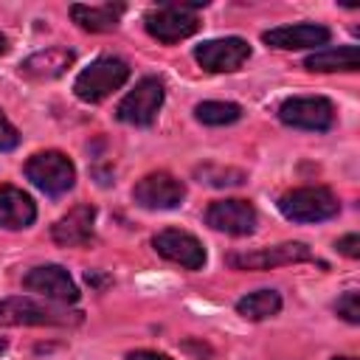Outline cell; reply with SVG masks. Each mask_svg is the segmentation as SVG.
I'll list each match as a JSON object with an SVG mask.
<instances>
[{"mask_svg":"<svg viewBox=\"0 0 360 360\" xmlns=\"http://www.w3.org/2000/svg\"><path fill=\"white\" fill-rule=\"evenodd\" d=\"M163 104V82L155 76L141 79L115 107V118L132 127H149Z\"/></svg>","mask_w":360,"mask_h":360,"instance_id":"8992f818","label":"cell"},{"mask_svg":"<svg viewBox=\"0 0 360 360\" xmlns=\"http://www.w3.org/2000/svg\"><path fill=\"white\" fill-rule=\"evenodd\" d=\"M37 219L34 200L17 186H0V228L22 231Z\"/></svg>","mask_w":360,"mask_h":360,"instance_id":"e0dca14e","label":"cell"},{"mask_svg":"<svg viewBox=\"0 0 360 360\" xmlns=\"http://www.w3.org/2000/svg\"><path fill=\"white\" fill-rule=\"evenodd\" d=\"M79 321L82 312H68L59 304L34 301L28 295L0 301V326H70Z\"/></svg>","mask_w":360,"mask_h":360,"instance_id":"6da1fadb","label":"cell"},{"mask_svg":"<svg viewBox=\"0 0 360 360\" xmlns=\"http://www.w3.org/2000/svg\"><path fill=\"white\" fill-rule=\"evenodd\" d=\"M278 211L292 222H323L338 217L340 202L338 197L323 186H304L281 194Z\"/></svg>","mask_w":360,"mask_h":360,"instance_id":"277c9868","label":"cell"},{"mask_svg":"<svg viewBox=\"0 0 360 360\" xmlns=\"http://www.w3.org/2000/svg\"><path fill=\"white\" fill-rule=\"evenodd\" d=\"M197 177H200V183H208V186H217V188L242 186L245 183V172H239V169H222V166H200L197 169Z\"/></svg>","mask_w":360,"mask_h":360,"instance_id":"7402d4cb","label":"cell"},{"mask_svg":"<svg viewBox=\"0 0 360 360\" xmlns=\"http://www.w3.org/2000/svg\"><path fill=\"white\" fill-rule=\"evenodd\" d=\"M332 31L318 22H298V25H278L262 34L264 45L278 51H298V48H321L326 45Z\"/></svg>","mask_w":360,"mask_h":360,"instance_id":"5bb4252c","label":"cell"},{"mask_svg":"<svg viewBox=\"0 0 360 360\" xmlns=\"http://www.w3.org/2000/svg\"><path fill=\"white\" fill-rule=\"evenodd\" d=\"M20 143V132L14 129V124L0 112V152H8Z\"/></svg>","mask_w":360,"mask_h":360,"instance_id":"cb8c5ba5","label":"cell"},{"mask_svg":"<svg viewBox=\"0 0 360 360\" xmlns=\"http://www.w3.org/2000/svg\"><path fill=\"white\" fill-rule=\"evenodd\" d=\"M278 118L281 124L295 127V129L326 132L335 124V107L323 96H295L278 107Z\"/></svg>","mask_w":360,"mask_h":360,"instance_id":"52a82bcc","label":"cell"},{"mask_svg":"<svg viewBox=\"0 0 360 360\" xmlns=\"http://www.w3.org/2000/svg\"><path fill=\"white\" fill-rule=\"evenodd\" d=\"M73 59H76V53L68 48H45L20 62V76H25L31 82H48V79L62 76L73 65Z\"/></svg>","mask_w":360,"mask_h":360,"instance_id":"2e32d148","label":"cell"},{"mask_svg":"<svg viewBox=\"0 0 360 360\" xmlns=\"http://www.w3.org/2000/svg\"><path fill=\"white\" fill-rule=\"evenodd\" d=\"M124 14V6L121 3H104V6H82V3H73L70 6V17L79 28L90 31V34H101V31H112L118 25Z\"/></svg>","mask_w":360,"mask_h":360,"instance_id":"ac0fdd59","label":"cell"},{"mask_svg":"<svg viewBox=\"0 0 360 360\" xmlns=\"http://www.w3.org/2000/svg\"><path fill=\"white\" fill-rule=\"evenodd\" d=\"M278 309H281V295L276 290H256L236 301V312L248 321L273 318V315H278Z\"/></svg>","mask_w":360,"mask_h":360,"instance_id":"ffe728a7","label":"cell"},{"mask_svg":"<svg viewBox=\"0 0 360 360\" xmlns=\"http://www.w3.org/2000/svg\"><path fill=\"white\" fill-rule=\"evenodd\" d=\"M129 79V65L118 56H98L96 62H90L73 82V93L87 101H104L110 93H115L118 87H124V82Z\"/></svg>","mask_w":360,"mask_h":360,"instance_id":"7a4b0ae2","label":"cell"},{"mask_svg":"<svg viewBox=\"0 0 360 360\" xmlns=\"http://www.w3.org/2000/svg\"><path fill=\"white\" fill-rule=\"evenodd\" d=\"M200 6H205V3H163L152 11H146L143 25H146L149 37H155L163 45L180 42L200 28V20H197Z\"/></svg>","mask_w":360,"mask_h":360,"instance_id":"3957f363","label":"cell"},{"mask_svg":"<svg viewBox=\"0 0 360 360\" xmlns=\"http://www.w3.org/2000/svg\"><path fill=\"white\" fill-rule=\"evenodd\" d=\"M256 208L248 200H217L205 211V222L214 231L231 233V236H248L256 231Z\"/></svg>","mask_w":360,"mask_h":360,"instance_id":"4fadbf2b","label":"cell"},{"mask_svg":"<svg viewBox=\"0 0 360 360\" xmlns=\"http://www.w3.org/2000/svg\"><path fill=\"white\" fill-rule=\"evenodd\" d=\"M183 197H186V186L169 172H152V174L141 177L132 188V200L149 211L177 208L183 202Z\"/></svg>","mask_w":360,"mask_h":360,"instance_id":"ba28073f","label":"cell"},{"mask_svg":"<svg viewBox=\"0 0 360 360\" xmlns=\"http://www.w3.org/2000/svg\"><path fill=\"white\" fill-rule=\"evenodd\" d=\"M307 70L318 73H332V70H357L360 68V51L357 45H338V48H323L315 51L304 59Z\"/></svg>","mask_w":360,"mask_h":360,"instance_id":"d6986e66","label":"cell"},{"mask_svg":"<svg viewBox=\"0 0 360 360\" xmlns=\"http://www.w3.org/2000/svg\"><path fill=\"white\" fill-rule=\"evenodd\" d=\"M93 222H96V208L90 202L73 205L51 231L53 242L62 248H79L93 239Z\"/></svg>","mask_w":360,"mask_h":360,"instance_id":"9a60e30c","label":"cell"},{"mask_svg":"<svg viewBox=\"0 0 360 360\" xmlns=\"http://www.w3.org/2000/svg\"><path fill=\"white\" fill-rule=\"evenodd\" d=\"M335 312L349 321V323H360V304H357V292L354 290H346L338 301H335Z\"/></svg>","mask_w":360,"mask_h":360,"instance_id":"603a6c76","label":"cell"},{"mask_svg":"<svg viewBox=\"0 0 360 360\" xmlns=\"http://www.w3.org/2000/svg\"><path fill=\"white\" fill-rule=\"evenodd\" d=\"M312 250L304 242H281L273 248L250 250V253H233L228 256V264L236 270H273L281 264H298V262H312Z\"/></svg>","mask_w":360,"mask_h":360,"instance_id":"9c48e42d","label":"cell"},{"mask_svg":"<svg viewBox=\"0 0 360 360\" xmlns=\"http://www.w3.org/2000/svg\"><path fill=\"white\" fill-rule=\"evenodd\" d=\"M194 115L200 124H208V127H225V124H233L242 118V107L233 104V101H202L194 107Z\"/></svg>","mask_w":360,"mask_h":360,"instance_id":"44dd1931","label":"cell"},{"mask_svg":"<svg viewBox=\"0 0 360 360\" xmlns=\"http://www.w3.org/2000/svg\"><path fill=\"white\" fill-rule=\"evenodd\" d=\"M127 360H172V357H166V354H160V352H146V349H141V352L127 354Z\"/></svg>","mask_w":360,"mask_h":360,"instance_id":"484cf974","label":"cell"},{"mask_svg":"<svg viewBox=\"0 0 360 360\" xmlns=\"http://www.w3.org/2000/svg\"><path fill=\"white\" fill-rule=\"evenodd\" d=\"M3 349H6V340H0V352H3Z\"/></svg>","mask_w":360,"mask_h":360,"instance_id":"f1b7e54d","label":"cell"},{"mask_svg":"<svg viewBox=\"0 0 360 360\" xmlns=\"http://www.w3.org/2000/svg\"><path fill=\"white\" fill-rule=\"evenodd\" d=\"M6 51H8V39L0 34V53H6Z\"/></svg>","mask_w":360,"mask_h":360,"instance_id":"4316f807","label":"cell"},{"mask_svg":"<svg viewBox=\"0 0 360 360\" xmlns=\"http://www.w3.org/2000/svg\"><path fill=\"white\" fill-rule=\"evenodd\" d=\"M332 360H354V357H332Z\"/></svg>","mask_w":360,"mask_h":360,"instance_id":"83f0119b","label":"cell"},{"mask_svg":"<svg viewBox=\"0 0 360 360\" xmlns=\"http://www.w3.org/2000/svg\"><path fill=\"white\" fill-rule=\"evenodd\" d=\"M152 248L163 259L186 267V270H200L205 264V248L200 245V239L191 236L188 231H180V228H166V231L155 233Z\"/></svg>","mask_w":360,"mask_h":360,"instance_id":"7c38bea8","label":"cell"},{"mask_svg":"<svg viewBox=\"0 0 360 360\" xmlns=\"http://www.w3.org/2000/svg\"><path fill=\"white\" fill-rule=\"evenodd\" d=\"M250 56V45L242 37H225V39H208L194 48V59L200 68L211 73H231L242 68Z\"/></svg>","mask_w":360,"mask_h":360,"instance_id":"30bf717a","label":"cell"},{"mask_svg":"<svg viewBox=\"0 0 360 360\" xmlns=\"http://www.w3.org/2000/svg\"><path fill=\"white\" fill-rule=\"evenodd\" d=\"M22 287L31 292H39L42 298L56 301V304H76L79 301V290H76L70 273L59 264H39V267L28 270L22 278Z\"/></svg>","mask_w":360,"mask_h":360,"instance_id":"8fae6325","label":"cell"},{"mask_svg":"<svg viewBox=\"0 0 360 360\" xmlns=\"http://www.w3.org/2000/svg\"><path fill=\"white\" fill-rule=\"evenodd\" d=\"M25 177L39 188L45 191L48 197H62L65 191L73 188L76 183V169L70 163L68 155L56 152V149H48V152H37L28 158L25 163Z\"/></svg>","mask_w":360,"mask_h":360,"instance_id":"5b68a950","label":"cell"},{"mask_svg":"<svg viewBox=\"0 0 360 360\" xmlns=\"http://www.w3.org/2000/svg\"><path fill=\"white\" fill-rule=\"evenodd\" d=\"M338 250L349 259H357L360 256V236L357 233H346L343 239H338Z\"/></svg>","mask_w":360,"mask_h":360,"instance_id":"d4e9b609","label":"cell"}]
</instances>
